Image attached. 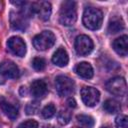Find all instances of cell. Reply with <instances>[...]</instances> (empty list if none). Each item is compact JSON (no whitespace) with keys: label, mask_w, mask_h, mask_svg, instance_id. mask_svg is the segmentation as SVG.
Segmentation results:
<instances>
[{"label":"cell","mask_w":128,"mask_h":128,"mask_svg":"<svg viewBox=\"0 0 128 128\" xmlns=\"http://www.w3.org/2000/svg\"><path fill=\"white\" fill-rule=\"evenodd\" d=\"M83 25L90 30H97L101 27L103 22V13L100 9L95 7H88L83 12Z\"/></svg>","instance_id":"1"},{"label":"cell","mask_w":128,"mask_h":128,"mask_svg":"<svg viewBox=\"0 0 128 128\" xmlns=\"http://www.w3.org/2000/svg\"><path fill=\"white\" fill-rule=\"evenodd\" d=\"M32 67L36 70V71H42L45 69L46 67V61L44 58L42 57H35L32 60Z\"/></svg>","instance_id":"22"},{"label":"cell","mask_w":128,"mask_h":128,"mask_svg":"<svg viewBox=\"0 0 128 128\" xmlns=\"http://www.w3.org/2000/svg\"><path fill=\"white\" fill-rule=\"evenodd\" d=\"M10 24L14 30L24 31L28 27L27 15L23 11H11L10 12Z\"/></svg>","instance_id":"11"},{"label":"cell","mask_w":128,"mask_h":128,"mask_svg":"<svg viewBox=\"0 0 128 128\" xmlns=\"http://www.w3.org/2000/svg\"><path fill=\"white\" fill-rule=\"evenodd\" d=\"M56 41L54 33L50 30H44L33 38V45L37 50L44 51L51 48Z\"/></svg>","instance_id":"3"},{"label":"cell","mask_w":128,"mask_h":128,"mask_svg":"<svg viewBox=\"0 0 128 128\" xmlns=\"http://www.w3.org/2000/svg\"><path fill=\"white\" fill-rule=\"evenodd\" d=\"M30 12L32 14H37L38 17L43 20L47 21L49 20L52 12V6L47 1H41L37 3H32L30 7Z\"/></svg>","instance_id":"9"},{"label":"cell","mask_w":128,"mask_h":128,"mask_svg":"<svg viewBox=\"0 0 128 128\" xmlns=\"http://www.w3.org/2000/svg\"><path fill=\"white\" fill-rule=\"evenodd\" d=\"M103 108L107 113L114 114L121 110V105L118 101H116L114 99H107L103 104Z\"/></svg>","instance_id":"18"},{"label":"cell","mask_w":128,"mask_h":128,"mask_svg":"<svg viewBox=\"0 0 128 128\" xmlns=\"http://www.w3.org/2000/svg\"><path fill=\"white\" fill-rule=\"evenodd\" d=\"M93 47H94L93 41L87 35H79L76 37L75 43H74V48L78 55H80V56L88 55L93 50Z\"/></svg>","instance_id":"7"},{"label":"cell","mask_w":128,"mask_h":128,"mask_svg":"<svg viewBox=\"0 0 128 128\" xmlns=\"http://www.w3.org/2000/svg\"><path fill=\"white\" fill-rule=\"evenodd\" d=\"M52 62L58 67H65L69 62V56L67 51L62 47L58 48L52 56Z\"/></svg>","instance_id":"15"},{"label":"cell","mask_w":128,"mask_h":128,"mask_svg":"<svg viewBox=\"0 0 128 128\" xmlns=\"http://www.w3.org/2000/svg\"><path fill=\"white\" fill-rule=\"evenodd\" d=\"M115 125L117 128H127L128 127V118L126 115L120 114L115 118Z\"/></svg>","instance_id":"23"},{"label":"cell","mask_w":128,"mask_h":128,"mask_svg":"<svg viewBox=\"0 0 128 128\" xmlns=\"http://www.w3.org/2000/svg\"><path fill=\"white\" fill-rule=\"evenodd\" d=\"M80 95H81V99L83 101V103L88 106V107H93L95 106L100 99V92L91 86H85L81 89L80 91Z\"/></svg>","instance_id":"8"},{"label":"cell","mask_w":128,"mask_h":128,"mask_svg":"<svg viewBox=\"0 0 128 128\" xmlns=\"http://www.w3.org/2000/svg\"><path fill=\"white\" fill-rule=\"evenodd\" d=\"M19 75V68L14 62L6 60L0 64V84H4L9 79H16Z\"/></svg>","instance_id":"4"},{"label":"cell","mask_w":128,"mask_h":128,"mask_svg":"<svg viewBox=\"0 0 128 128\" xmlns=\"http://www.w3.org/2000/svg\"><path fill=\"white\" fill-rule=\"evenodd\" d=\"M17 128H38V123L35 120H27L20 123Z\"/></svg>","instance_id":"25"},{"label":"cell","mask_w":128,"mask_h":128,"mask_svg":"<svg viewBox=\"0 0 128 128\" xmlns=\"http://www.w3.org/2000/svg\"><path fill=\"white\" fill-rule=\"evenodd\" d=\"M30 92L35 98H43L47 93V85L44 80L36 79L31 83Z\"/></svg>","instance_id":"13"},{"label":"cell","mask_w":128,"mask_h":128,"mask_svg":"<svg viewBox=\"0 0 128 128\" xmlns=\"http://www.w3.org/2000/svg\"><path fill=\"white\" fill-rule=\"evenodd\" d=\"M106 89L115 96H124L127 93V84L123 77L116 76L106 82Z\"/></svg>","instance_id":"5"},{"label":"cell","mask_w":128,"mask_h":128,"mask_svg":"<svg viewBox=\"0 0 128 128\" xmlns=\"http://www.w3.org/2000/svg\"><path fill=\"white\" fill-rule=\"evenodd\" d=\"M113 49L115 52L120 56H127L128 54V37L127 35H122L118 38H116L113 41Z\"/></svg>","instance_id":"12"},{"label":"cell","mask_w":128,"mask_h":128,"mask_svg":"<svg viewBox=\"0 0 128 128\" xmlns=\"http://www.w3.org/2000/svg\"><path fill=\"white\" fill-rule=\"evenodd\" d=\"M77 20L76 3L72 1L63 2L60 8L59 21L64 26H72Z\"/></svg>","instance_id":"2"},{"label":"cell","mask_w":128,"mask_h":128,"mask_svg":"<svg viewBox=\"0 0 128 128\" xmlns=\"http://www.w3.org/2000/svg\"><path fill=\"white\" fill-rule=\"evenodd\" d=\"M0 107L4 112V114L11 120H15L18 117L19 114L18 108L13 104H11L10 102H8L4 97H0Z\"/></svg>","instance_id":"14"},{"label":"cell","mask_w":128,"mask_h":128,"mask_svg":"<svg viewBox=\"0 0 128 128\" xmlns=\"http://www.w3.org/2000/svg\"><path fill=\"white\" fill-rule=\"evenodd\" d=\"M74 81L65 75H59L55 78V88L60 96L64 97L72 94L74 91Z\"/></svg>","instance_id":"6"},{"label":"cell","mask_w":128,"mask_h":128,"mask_svg":"<svg viewBox=\"0 0 128 128\" xmlns=\"http://www.w3.org/2000/svg\"><path fill=\"white\" fill-rule=\"evenodd\" d=\"M7 47L9 51L18 57H23L26 54V44L24 40L19 36H12L7 41Z\"/></svg>","instance_id":"10"},{"label":"cell","mask_w":128,"mask_h":128,"mask_svg":"<svg viewBox=\"0 0 128 128\" xmlns=\"http://www.w3.org/2000/svg\"><path fill=\"white\" fill-rule=\"evenodd\" d=\"M75 72L78 76L84 79H91L93 77L94 71L90 63L88 62H80L75 67Z\"/></svg>","instance_id":"16"},{"label":"cell","mask_w":128,"mask_h":128,"mask_svg":"<svg viewBox=\"0 0 128 128\" xmlns=\"http://www.w3.org/2000/svg\"><path fill=\"white\" fill-rule=\"evenodd\" d=\"M76 119H77L78 124L84 128H92L94 126V123H95L93 117H91L89 115H85V114L77 115Z\"/></svg>","instance_id":"19"},{"label":"cell","mask_w":128,"mask_h":128,"mask_svg":"<svg viewBox=\"0 0 128 128\" xmlns=\"http://www.w3.org/2000/svg\"><path fill=\"white\" fill-rule=\"evenodd\" d=\"M67 104H68L69 108H75L76 107V101H75L74 98H69L67 100Z\"/></svg>","instance_id":"26"},{"label":"cell","mask_w":128,"mask_h":128,"mask_svg":"<svg viewBox=\"0 0 128 128\" xmlns=\"http://www.w3.org/2000/svg\"><path fill=\"white\" fill-rule=\"evenodd\" d=\"M125 28V24L124 21L121 18H114L113 20H111L108 24V32L110 34H116L120 31H122Z\"/></svg>","instance_id":"17"},{"label":"cell","mask_w":128,"mask_h":128,"mask_svg":"<svg viewBox=\"0 0 128 128\" xmlns=\"http://www.w3.org/2000/svg\"><path fill=\"white\" fill-rule=\"evenodd\" d=\"M39 107H40V104H39L38 101H32V102H30V103L27 104L25 110H26V113L28 115H33V114H35V113L38 112Z\"/></svg>","instance_id":"24"},{"label":"cell","mask_w":128,"mask_h":128,"mask_svg":"<svg viewBox=\"0 0 128 128\" xmlns=\"http://www.w3.org/2000/svg\"><path fill=\"white\" fill-rule=\"evenodd\" d=\"M56 114V107L53 103H49L47 104L41 111V115L43 118L45 119H50L52 118L54 115Z\"/></svg>","instance_id":"21"},{"label":"cell","mask_w":128,"mask_h":128,"mask_svg":"<svg viewBox=\"0 0 128 128\" xmlns=\"http://www.w3.org/2000/svg\"><path fill=\"white\" fill-rule=\"evenodd\" d=\"M72 114L68 109H62L57 114V121L60 125H67L71 120Z\"/></svg>","instance_id":"20"}]
</instances>
